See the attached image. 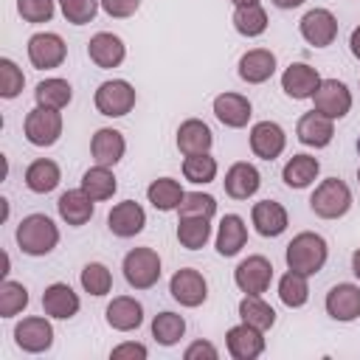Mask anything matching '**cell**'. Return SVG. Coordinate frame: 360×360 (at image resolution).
Instances as JSON below:
<instances>
[{
	"label": "cell",
	"mask_w": 360,
	"mask_h": 360,
	"mask_svg": "<svg viewBox=\"0 0 360 360\" xmlns=\"http://www.w3.org/2000/svg\"><path fill=\"white\" fill-rule=\"evenodd\" d=\"M124 149H127L124 135L118 129H110V127L98 129L90 141V152H93V160L98 166H115L124 158Z\"/></svg>",
	"instance_id": "cell-26"
},
{
	"label": "cell",
	"mask_w": 360,
	"mask_h": 360,
	"mask_svg": "<svg viewBox=\"0 0 360 360\" xmlns=\"http://www.w3.org/2000/svg\"><path fill=\"white\" fill-rule=\"evenodd\" d=\"M169 292H172V298H174L177 304H183V307H200V304L208 298V284H205V278H202L200 270L183 267V270H177V273L172 276Z\"/></svg>",
	"instance_id": "cell-11"
},
{
	"label": "cell",
	"mask_w": 360,
	"mask_h": 360,
	"mask_svg": "<svg viewBox=\"0 0 360 360\" xmlns=\"http://www.w3.org/2000/svg\"><path fill=\"white\" fill-rule=\"evenodd\" d=\"M93 202H96V200H93L84 188H73V191H65V194L59 197L56 208H59V217H62L68 225L79 228V225L90 222V217H93Z\"/></svg>",
	"instance_id": "cell-27"
},
{
	"label": "cell",
	"mask_w": 360,
	"mask_h": 360,
	"mask_svg": "<svg viewBox=\"0 0 360 360\" xmlns=\"http://www.w3.org/2000/svg\"><path fill=\"white\" fill-rule=\"evenodd\" d=\"M357 149H360V143H357Z\"/></svg>",
	"instance_id": "cell-55"
},
{
	"label": "cell",
	"mask_w": 360,
	"mask_h": 360,
	"mask_svg": "<svg viewBox=\"0 0 360 360\" xmlns=\"http://www.w3.org/2000/svg\"><path fill=\"white\" fill-rule=\"evenodd\" d=\"M287 146V135L276 121H259L250 129V149L262 160H276Z\"/></svg>",
	"instance_id": "cell-15"
},
{
	"label": "cell",
	"mask_w": 360,
	"mask_h": 360,
	"mask_svg": "<svg viewBox=\"0 0 360 360\" xmlns=\"http://www.w3.org/2000/svg\"><path fill=\"white\" fill-rule=\"evenodd\" d=\"M56 242H59V228L45 214H28L17 225V245L28 256H45L56 248Z\"/></svg>",
	"instance_id": "cell-1"
},
{
	"label": "cell",
	"mask_w": 360,
	"mask_h": 360,
	"mask_svg": "<svg viewBox=\"0 0 360 360\" xmlns=\"http://www.w3.org/2000/svg\"><path fill=\"white\" fill-rule=\"evenodd\" d=\"M107 323L115 329V332H132L143 323V307L129 298V295H118L107 304Z\"/></svg>",
	"instance_id": "cell-21"
},
{
	"label": "cell",
	"mask_w": 360,
	"mask_h": 360,
	"mask_svg": "<svg viewBox=\"0 0 360 360\" xmlns=\"http://www.w3.org/2000/svg\"><path fill=\"white\" fill-rule=\"evenodd\" d=\"M183 357H186V360H197V357L217 360V357H219V352H217V346H214V343H208V340H194V343L183 352Z\"/></svg>",
	"instance_id": "cell-48"
},
{
	"label": "cell",
	"mask_w": 360,
	"mask_h": 360,
	"mask_svg": "<svg viewBox=\"0 0 360 360\" xmlns=\"http://www.w3.org/2000/svg\"><path fill=\"white\" fill-rule=\"evenodd\" d=\"M110 357H112V360H127V357L143 360V357H146V346H143V343H121V346H115V349L110 352Z\"/></svg>",
	"instance_id": "cell-49"
},
{
	"label": "cell",
	"mask_w": 360,
	"mask_h": 360,
	"mask_svg": "<svg viewBox=\"0 0 360 360\" xmlns=\"http://www.w3.org/2000/svg\"><path fill=\"white\" fill-rule=\"evenodd\" d=\"M146 197H149V202H152L158 211H174V208L183 202L186 191L180 188L177 180H172V177H160V180H152V183H149Z\"/></svg>",
	"instance_id": "cell-32"
},
{
	"label": "cell",
	"mask_w": 360,
	"mask_h": 360,
	"mask_svg": "<svg viewBox=\"0 0 360 360\" xmlns=\"http://www.w3.org/2000/svg\"><path fill=\"white\" fill-rule=\"evenodd\" d=\"M42 309H45V315H51V318L68 321V318H73V315L79 312V295H76L68 284L56 281V284L45 287V292H42Z\"/></svg>",
	"instance_id": "cell-23"
},
{
	"label": "cell",
	"mask_w": 360,
	"mask_h": 360,
	"mask_svg": "<svg viewBox=\"0 0 360 360\" xmlns=\"http://www.w3.org/2000/svg\"><path fill=\"white\" fill-rule=\"evenodd\" d=\"M96 110L107 118H121L127 115L132 107H135V87L124 79H112V82H104L98 84L96 90Z\"/></svg>",
	"instance_id": "cell-5"
},
{
	"label": "cell",
	"mask_w": 360,
	"mask_h": 360,
	"mask_svg": "<svg viewBox=\"0 0 360 360\" xmlns=\"http://www.w3.org/2000/svg\"><path fill=\"white\" fill-rule=\"evenodd\" d=\"M82 287L90 295H107L110 287H112V276H110V270L101 262H90L82 270Z\"/></svg>",
	"instance_id": "cell-42"
},
{
	"label": "cell",
	"mask_w": 360,
	"mask_h": 360,
	"mask_svg": "<svg viewBox=\"0 0 360 360\" xmlns=\"http://www.w3.org/2000/svg\"><path fill=\"white\" fill-rule=\"evenodd\" d=\"M295 135L304 146H315V149H323L332 143L335 138V127H332V118H326L323 112L312 110V112H304L298 118V127H295Z\"/></svg>",
	"instance_id": "cell-17"
},
{
	"label": "cell",
	"mask_w": 360,
	"mask_h": 360,
	"mask_svg": "<svg viewBox=\"0 0 360 360\" xmlns=\"http://www.w3.org/2000/svg\"><path fill=\"white\" fill-rule=\"evenodd\" d=\"M68 56V45L59 34H51V31H42V34H34L28 39V59L37 70H51V68H59Z\"/></svg>",
	"instance_id": "cell-7"
},
{
	"label": "cell",
	"mask_w": 360,
	"mask_h": 360,
	"mask_svg": "<svg viewBox=\"0 0 360 360\" xmlns=\"http://www.w3.org/2000/svg\"><path fill=\"white\" fill-rule=\"evenodd\" d=\"M233 281L245 295H262L273 281V264L264 256H248L233 270Z\"/></svg>",
	"instance_id": "cell-8"
},
{
	"label": "cell",
	"mask_w": 360,
	"mask_h": 360,
	"mask_svg": "<svg viewBox=\"0 0 360 360\" xmlns=\"http://www.w3.org/2000/svg\"><path fill=\"white\" fill-rule=\"evenodd\" d=\"M186 335V321L177 312H160L152 321V338L160 346H174L180 338Z\"/></svg>",
	"instance_id": "cell-38"
},
{
	"label": "cell",
	"mask_w": 360,
	"mask_h": 360,
	"mask_svg": "<svg viewBox=\"0 0 360 360\" xmlns=\"http://www.w3.org/2000/svg\"><path fill=\"white\" fill-rule=\"evenodd\" d=\"M349 48L354 53V59H360V25L352 31V39H349Z\"/></svg>",
	"instance_id": "cell-50"
},
{
	"label": "cell",
	"mask_w": 360,
	"mask_h": 360,
	"mask_svg": "<svg viewBox=\"0 0 360 360\" xmlns=\"http://www.w3.org/2000/svg\"><path fill=\"white\" fill-rule=\"evenodd\" d=\"M22 129H25L28 143H34V146H53L59 141V135H62V115H59V110H48V107L37 104L25 115Z\"/></svg>",
	"instance_id": "cell-6"
},
{
	"label": "cell",
	"mask_w": 360,
	"mask_h": 360,
	"mask_svg": "<svg viewBox=\"0 0 360 360\" xmlns=\"http://www.w3.org/2000/svg\"><path fill=\"white\" fill-rule=\"evenodd\" d=\"M262 186V177H259V169L253 163H233L228 172H225V194L233 197V200H248L259 191Z\"/></svg>",
	"instance_id": "cell-19"
},
{
	"label": "cell",
	"mask_w": 360,
	"mask_h": 360,
	"mask_svg": "<svg viewBox=\"0 0 360 360\" xmlns=\"http://www.w3.org/2000/svg\"><path fill=\"white\" fill-rule=\"evenodd\" d=\"M276 73V53L267 48H253L239 59V79L248 84H262Z\"/></svg>",
	"instance_id": "cell-20"
},
{
	"label": "cell",
	"mask_w": 360,
	"mask_h": 360,
	"mask_svg": "<svg viewBox=\"0 0 360 360\" xmlns=\"http://www.w3.org/2000/svg\"><path fill=\"white\" fill-rule=\"evenodd\" d=\"M17 11L25 22H48L53 17V0H17Z\"/></svg>",
	"instance_id": "cell-46"
},
{
	"label": "cell",
	"mask_w": 360,
	"mask_h": 360,
	"mask_svg": "<svg viewBox=\"0 0 360 360\" xmlns=\"http://www.w3.org/2000/svg\"><path fill=\"white\" fill-rule=\"evenodd\" d=\"M183 177L191 180V183H211L217 177V160L208 155V152H200V155H186L183 160Z\"/></svg>",
	"instance_id": "cell-40"
},
{
	"label": "cell",
	"mask_w": 360,
	"mask_h": 360,
	"mask_svg": "<svg viewBox=\"0 0 360 360\" xmlns=\"http://www.w3.org/2000/svg\"><path fill=\"white\" fill-rule=\"evenodd\" d=\"M28 307V290L20 281L6 278L0 284V318H11Z\"/></svg>",
	"instance_id": "cell-41"
},
{
	"label": "cell",
	"mask_w": 360,
	"mask_h": 360,
	"mask_svg": "<svg viewBox=\"0 0 360 360\" xmlns=\"http://www.w3.org/2000/svg\"><path fill=\"white\" fill-rule=\"evenodd\" d=\"M276 8H298L304 0H270Z\"/></svg>",
	"instance_id": "cell-51"
},
{
	"label": "cell",
	"mask_w": 360,
	"mask_h": 360,
	"mask_svg": "<svg viewBox=\"0 0 360 360\" xmlns=\"http://www.w3.org/2000/svg\"><path fill=\"white\" fill-rule=\"evenodd\" d=\"M301 37H304L309 45H315V48L332 45L335 37H338V20H335V14L326 11V8H312V11H307V14L301 17Z\"/></svg>",
	"instance_id": "cell-12"
},
{
	"label": "cell",
	"mask_w": 360,
	"mask_h": 360,
	"mask_svg": "<svg viewBox=\"0 0 360 360\" xmlns=\"http://www.w3.org/2000/svg\"><path fill=\"white\" fill-rule=\"evenodd\" d=\"M34 98L39 107H48V110H62L70 104L73 98V87L65 82V79H45L37 84L34 90Z\"/></svg>",
	"instance_id": "cell-34"
},
{
	"label": "cell",
	"mask_w": 360,
	"mask_h": 360,
	"mask_svg": "<svg viewBox=\"0 0 360 360\" xmlns=\"http://www.w3.org/2000/svg\"><path fill=\"white\" fill-rule=\"evenodd\" d=\"M107 225H110V231H112L115 236L129 239V236H135V233L143 231V225H146V214H143V208H141L135 200H124V202H118V205L110 208V214H107Z\"/></svg>",
	"instance_id": "cell-16"
},
{
	"label": "cell",
	"mask_w": 360,
	"mask_h": 360,
	"mask_svg": "<svg viewBox=\"0 0 360 360\" xmlns=\"http://www.w3.org/2000/svg\"><path fill=\"white\" fill-rule=\"evenodd\" d=\"M233 28L242 34V37H259L267 31V14L259 3H250V6H236L233 11Z\"/></svg>",
	"instance_id": "cell-37"
},
{
	"label": "cell",
	"mask_w": 360,
	"mask_h": 360,
	"mask_svg": "<svg viewBox=\"0 0 360 360\" xmlns=\"http://www.w3.org/2000/svg\"><path fill=\"white\" fill-rule=\"evenodd\" d=\"M14 343H17L22 352H31V354L48 352L51 343H53V326L48 323V318H39V315L22 318V321L14 326Z\"/></svg>",
	"instance_id": "cell-10"
},
{
	"label": "cell",
	"mask_w": 360,
	"mask_h": 360,
	"mask_svg": "<svg viewBox=\"0 0 360 360\" xmlns=\"http://www.w3.org/2000/svg\"><path fill=\"white\" fill-rule=\"evenodd\" d=\"M233 6H250V3H259V0H231Z\"/></svg>",
	"instance_id": "cell-53"
},
{
	"label": "cell",
	"mask_w": 360,
	"mask_h": 360,
	"mask_svg": "<svg viewBox=\"0 0 360 360\" xmlns=\"http://www.w3.org/2000/svg\"><path fill=\"white\" fill-rule=\"evenodd\" d=\"M214 115L225 127L239 129V127H245L250 121L253 112H250V101L242 93H222V96L214 98Z\"/></svg>",
	"instance_id": "cell-24"
},
{
	"label": "cell",
	"mask_w": 360,
	"mask_h": 360,
	"mask_svg": "<svg viewBox=\"0 0 360 360\" xmlns=\"http://www.w3.org/2000/svg\"><path fill=\"white\" fill-rule=\"evenodd\" d=\"M177 214L180 217H214L217 214V200L211 194H202V191H191L183 197V202L177 205Z\"/></svg>",
	"instance_id": "cell-43"
},
{
	"label": "cell",
	"mask_w": 360,
	"mask_h": 360,
	"mask_svg": "<svg viewBox=\"0 0 360 360\" xmlns=\"http://www.w3.org/2000/svg\"><path fill=\"white\" fill-rule=\"evenodd\" d=\"M248 242V225L239 214H225L219 222V233H217V253L219 256H236Z\"/></svg>",
	"instance_id": "cell-28"
},
{
	"label": "cell",
	"mask_w": 360,
	"mask_h": 360,
	"mask_svg": "<svg viewBox=\"0 0 360 360\" xmlns=\"http://www.w3.org/2000/svg\"><path fill=\"white\" fill-rule=\"evenodd\" d=\"M309 208L321 219H338V217H343L352 208V191H349V186L340 177H329V180H323L312 191Z\"/></svg>",
	"instance_id": "cell-3"
},
{
	"label": "cell",
	"mask_w": 360,
	"mask_h": 360,
	"mask_svg": "<svg viewBox=\"0 0 360 360\" xmlns=\"http://www.w3.org/2000/svg\"><path fill=\"white\" fill-rule=\"evenodd\" d=\"M318 172H321L318 158H312V155H292V158L284 163L281 177H284V183H287L290 188H307V186L318 177Z\"/></svg>",
	"instance_id": "cell-30"
},
{
	"label": "cell",
	"mask_w": 360,
	"mask_h": 360,
	"mask_svg": "<svg viewBox=\"0 0 360 360\" xmlns=\"http://www.w3.org/2000/svg\"><path fill=\"white\" fill-rule=\"evenodd\" d=\"M318 84H321V76H318V70H315L312 65H307V62H292V65L281 73V90H284L290 98H295V101L312 98L315 90H318Z\"/></svg>",
	"instance_id": "cell-14"
},
{
	"label": "cell",
	"mask_w": 360,
	"mask_h": 360,
	"mask_svg": "<svg viewBox=\"0 0 360 360\" xmlns=\"http://www.w3.org/2000/svg\"><path fill=\"white\" fill-rule=\"evenodd\" d=\"M59 180H62V172H59V166H56L53 160H48V158H39V160H34V163L25 169V186H28L34 194H48V191H53V188L59 186Z\"/></svg>",
	"instance_id": "cell-31"
},
{
	"label": "cell",
	"mask_w": 360,
	"mask_h": 360,
	"mask_svg": "<svg viewBox=\"0 0 360 360\" xmlns=\"http://www.w3.org/2000/svg\"><path fill=\"white\" fill-rule=\"evenodd\" d=\"M312 101H315V110L323 112V115L332 118V121H335V118H343V115L352 110V93H349V87H346L343 82H338V79H321V84H318Z\"/></svg>",
	"instance_id": "cell-9"
},
{
	"label": "cell",
	"mask_w": 360,
	"mask_h": 360,
	"mask_svg": "<svg viewBox=\"0 0 360 360\" xmlns=\"http://www.w3.org/2000/svg\"><path fill=\"white\" fill-rule=\"evenodd\" d=\"M87 56L98 65V68H118L127 56V48L124 42L115 37V34H107V31H98L96 37H90L87 42Z\"/></svg>",
	"instance_id": "cell-22"
},
{
	"label": "cell",
	"mask_w": 360,
	"mask_h": 360,
	"mask_svg": "<svg viewBox=\"0 0 360 360\" xmlns=\"http://www.w3.org/2000/svg\"><path fill=\"white\" fill-rule=\"evenodd\" d=\"M98 6H101V0H59V8L65 14V20L73 22V25L93 22Z\"/></svg>",
	"instance_id": "cell-44"
},
{
	"label": "cell",
	"mask_w": 360,
	"mask_h": 360,
	"mask_svg": "<svg viewBox=\"0 0 360 360\" xmlns=\"http://www.w3.org/2000/svg\"><path fill=\"white\" fill-rule=\"evenodd\" d=\"M278 298H281L290 309L304 307L307 298H309L307 276H301V273H295V270H287V273L281 276V281H278Z\"/></svg>",
	"instance_id": "cell-39"
},
{
	"label": "cell",
	"mask_w": 360,
	"mask_h": 360,
	"mask_svg": "<svg viewBox=\"0 0 360 360\" xmlns=\"http://www.w3.org/2000/svg\"><path fill=\"white\" fill-rule=\"evenodd\" d=\"M101 8L110 14V17H132L138 8H141V0H101Z\"/></svg>",
	"instance_id": "cell-47"
},
{
	"label": "cell",
	"mask_w": 360,
	"mask_h": 360,
	"mask_svg": "<svg viewBox=\"0 0 360 360\" xmlns=\"http://www.w3.org/2000/svg\"><path fill=\"white\" fill-rule=\"evenodd\" d=\"M326 312L335 321H354L360 315V287L357 284H335L326 292Z\"/></svg>",
	"instance_id": "cell-18"
},
{
	"label": "cell",
	"mask_w": 360,
	"mask_h": 360,
	"mask_svg": "<svg viewBox=\"0 0 360 360\" xmlns=\"http://www.w3.org/2000/svg\"><path fill=\"white\" fill-rule=\"evenodd\" d=\"M326 242L323 236L312 233V231H304L298 236H292V242L287 245V267L301 273V276H315L323 264H326Z\"/></svg>",
	"instance_id": "cell-2"
},
{
	"label": "cell",
	"mask_w": 360,
	"mask_h": 360,
	"mask_svg": "<svg viewBox=\"0 0 360 360\" xmlns=\"http://www.w3.org/2000/svg\"><path fill=\"white\" fill-rule=\"evenodd\" d=\"M25 76L11 59H0V96L3 98H17L22 93Z\"/></svg>",
	"instance_id": "cell-45"
},
{
	"label": "cell",
	"mask_w": 360,
	"mask_h": 360,
	"mask_svg": "<svg viewBox=\"0 0 360 360\" xmlns=\"http://www.w3.org/2000/svg\"><path fill=\"white\" fill-rule=\"evenodd\" d=\"M124 278L135 290H149L160 278V256L152 248H132L124 256Z\"/></svg>",
	"instance_id": "cell-4"
},
{
	"label": "cell",
	"mask_w": 360,
	"mask_h": 360,
	"mask_svg": "<svg viewBox=\"0 0 360 360\" xmlns=\"http://www.w3.org/2000/svg\"><path fill=\"white\" fill-rule=\"evenodd\" d=\"M225 343H228V354L233 360H256L262 352H264V338H262V329L250 326V323H239V326H231L228 335H225Z\"/></svg>",
	"instance_id": "cell-13"
},
{
	"label": "cell",
	"mask_w": 360,
	"mask_h": 360,
	"mask_svg": "<svg viewBox=\"0 0 360 360\" xmlns=\"http://www.w3.org/2000/svg\"><path fill=\"white\" fill-rule=\"evenodd\" d=\"M357 180H360V169H357Z\"/></svg>",
	"instance_id": "cell-54"
},
{
	"label": "cell",
	"mask_w": 360,
	"mask_h": 360,
	"mask_svg": "<svg viewBox=\"0 0 360 360\" xmlns=\"http://www.w3.org/2000/svg\"><path fill=\"white\" fill-rule=\"evenodd\" d=\"M211 143H214V135H211V129H208L205 121H200V118H188V121L180 124V129H177V149H180L183 155H200V152H208Z\"/></svg>",
	"instance_id": "cell-29"
},
{
	"label": "cell",
	"mask_w": 360,
	"mask_h": 360,
	"mask_svg": "<svg viewBox=\"0 0 360 360\" xmlns=\"http://www.w3.org/2000/svg\"><path fill=\"white\" fill-rule=\"evenodd\" d=\"M239 318H242L245 323L262 329V332H267V329L276 323V312H273L270 304L262 301V295H245V298L239 301Z\"/></svg>",
	"instance_id": "cell-36"
},
{
	"label": "cell",
	"mask_w": 360,
	"mask_h": 360,
	"mask_svg": "<svg viewBox=\"0 0 360 360\" xmlns=\"http://www.w3.org/2000/svg\"><path fill=\"white\" fill-rule=\"evenodd\" d=\"M352 273H354V276L360 278V248H357V250L352 253Z\"/></svg>",
	"instance_id": "cell-52"
},
{
	"label": "cell",
	"mask_w": 360,
	"mask_h": 360,
	"mask_svg": "<svg viewBox=\"0 0 360 360\" xmlns=\"http://www.w3.org/2000/svg\"><path fill=\"white\" fill-rule=\"evenodd\" d=\"M82 188L93 197V200H110L112 194H115V188H118V183H115V174L110 172V166H93V169H87L84 174H82Z\"/></svg>",
	"instance_id": "cell-35"
},
{
	"label": "cell",
	"mask_w": 360,
	"mask_h": 360,
	"mask_svg": "<svg viewBox=\"0 0 360 360\" xmlns=\"http://www.w3.org/2000/svg\"><path fill=\"white\" fill-rule=\"evenodd\" d=\"M250 219H253V228L262 233V236H278L287 231V211L281 202L276 200H262L253 205L250 211Z\"/></svg>",
	"instance_id": "cell-25"
},
{
	"label": "cell",
	"mask_w": 360,
	"mask_h": 360,
	"mask_svg": "<svg viewBox=\"0 0 360 360\" xmlns=\"http://www.w3.org/2000/svg\"><path fill=\"white\" fill-rule=\"evenodd\" d=\"M177 239L186 250H200L211 239L208 217H180L177 219Z\"/></svg>",
	"instance_id": "cell-33"
}]
</instances>
